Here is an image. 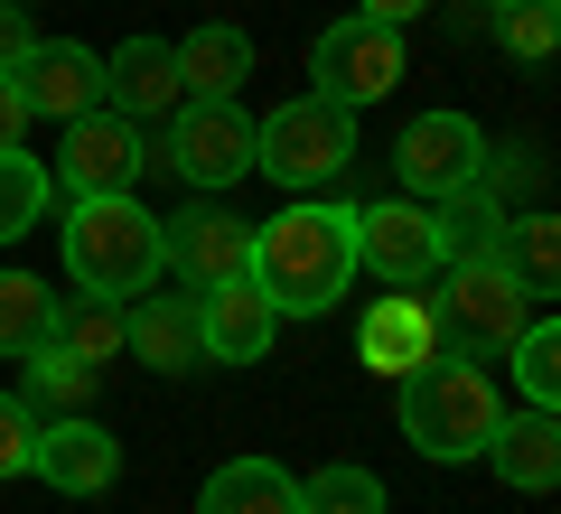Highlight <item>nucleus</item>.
<instances>
[{
    "mask_svg": "<svg viewBox=\"0 0 561 514\" xmlns=\"http://www.w3.org/2000/svg\"><path fill=\"white\" fill-rule=\"evenodd\" d=\"M272 318H328L356 281V206H280L253 225V262H243Z\"/></svg>",
    "mask_w": 561,
    "mask_h": 514,
    "instance_id": "nucleus-1",
    "label": "nucleus"
},
{
    "mask_svg": "<svg viewBox=\"0 0 561 514\" xmlns=\"http://www.w3.org/2000/svg\"><path fill=\"white\" fill-rule=\"evenodd\" d=\"M402 384V439H412L431 468H459V458H478L486 449V431H496V412H505V393H496V375H486L478 356H421L412 375H393Z\"/></svg>",
    "mask_w": 561,
    "mask_h": 514,
    "instance_id": "nucleus-2",
    "label": "nucleus"
},
{
    "mask_svg": "<svg viewBox=\"0 0 561 514\" xmlns=\"http://www.w3.org/2000/svg\"><path fill=\"white\" fill-rule=\"evenodd\" d=\"M66 281L94 299H140L160 281V216H140V197H76V216H66Z\"/></svg>",
    "mask_w": 561,
    "mask_h": 514,
    "instance_id": "nucleus-3",
    "label": "nucleus"
},
{
    "mask_svg": "<svg viewBox=\"0 0 561 514\" xmlns=\"http://www.w3.org/2000/svg\"><path fill=\"white\" fill-rule=\"evenodd\" d=\"M542 299L524 290L515 272H505L496 253H478V262H440V346L449 356H505L515 346V328L534 318Z\"/></svg>",
    "mask_w": 561,
    "mask_h": 514,
    "instance_id": "nucleus-4",
    "label": "nucleus"
},
{
    "mask_svg": "<svg viewBox=\"0 0 561 514\" xmlns=\"http://www.w3.org/2000/svg\"><path fill=\"white\" fill-rule=\"evenodd\" d=\"M356 159V113H337V103L300 94V103H280L272 122H253V169L272 187H328Z\"/></svg>",
    "mask_w": 561,
    "mask_h": 514,
    "instance_id": "nucleus-5",
    "label": "nucleus"
},
{
    "mask_svg": "<svg viewBox=\"0 0 561 514\" xmlns=\"http://www.w3.org/2000/svg\"><path fill=\"white\" fill-rule=\"evenodd\" d=\"M309 76H319V103L365 113V103H383V94L402 84V28H383V20H337V28H319Z\"/></svg>",
    "mask_w": 561,
    "mask_h": 514,
    "instance_id": "nucleus-6",
    "label": "nucleus"
},
{
    "mask_svg": "<svg viewBox=\"0 0 561 514\" xmlns=\"http://www.w3.org/2000/svg\"><path fill=\"white\" fill-rule=\"evenodd\" d=\"M160 159L197 187V197H216V187H234L243 169H253V113H243L234 94H225V103H179Z\"/></svg>",
    "mask_w": 561,
    "mask_h": 514,
    "instance_id": "nucleus-7",
    "label": "nucleus"
},
{
    "mask_svg": "<svg viewBox=\"0 0 561 514\" xmlns=\"http://www.w3.org/2000/svg\"><path fill=\"white\" fill-rule=\"evenodd\" d=\"M478 159H486V132L468 113H421L412 132H402L393 169H402V197L440 206V197H459V187H478Z\"/></svg>",
    "mask_w": 561,
    "mask_h": 514,
    "instance_id": "nucleus-8",
    "label": "nucleus"
},
{
    "mask_svg": "<svg viewBox=\"0 0 561 514\" xmlns=\"http://www.w3.org/2000/svg\"><path fill=\"white\" fill-rule=\"evenodd\" d=\"M140 122H122V113H76L66 122V140H57V179L76 187V197H131L140 187Z\"/></svg>",
    "mask_w": 561,
    "mask_h": 514,
    "instance_id": "nucleus-9",
    "label": "nucleus"
},
{
    "mask_svg": "<svg viewBox=\"0 0 561 514\" xmlns=\"http://www.w3.org/2000/svg\"><path fill=\"white\" fill-rule=\"evenodd\" d=\"M253 262V225L225 216V206H187V216H160V272H179L187 290H216V281H243Z\"/></svg>",
    "mask_w": 561,
    "mask_h": 514,
    "instance_id": "nucleus-10",
    "label": "nucleus"
},
{
    "mask_svg": "<svg viewBox=\"0 0 561 514\" xmlns=\"http://www.w3.org/2000/svg\"><path fill=\"white\" fill-rule=\"evenodd\" d=\"M356 262L393 290L440 272V235H431V206L421 197H383V206H356Z\"/></svg>",
    "mask_w": 561,
    "mask_h": 514,
    "instance_id": "nucleus-11",
    "label": "nucleus"
},
{
    "mask_svg": "<svg viewBox=\"0 0 561 514\" xmlns=\"http://www.w3.org/2000/svg\"><path fill=\"white\" fill-rule=\"evenodd\" d=\"M10 84H20L28 122H38V113H47V122H76V113H94V103H103V57H94L84 38H38Z\"/></svg>",
    "mask_w": 561,
    "mask_h": 514,
    "instance_id": "nucleus-12",
    "label": "nucleus"
},
{
    "mask_svg": "<svg viewBox=\"0 0 561 514\" xmlns=\"http://www.w3.org/2000/svg\"><path fill=\"white\" fill-rule=\"evenodd\" d=\"M28 477H47L57 495H103L122 477V439L103 431L94 412L76 421H38V449H28Z\"/></svg>",
    "mask_w": 561,
    "mask_h": 514,
    "instance_id": "nucleus-13",
    "label": "nucleus"
},
{
    "mask_svg": "<svg viewBox=\"0 0 561 514\" xmlns=\"http://www.w3.org/2000/svg\"><path fill=\"white\" fill-rule=\"evenodd\" d=\"M179 103H187V84H179V47H169V38H122L113 57H103V113L169 122Z\"/></svg>",
    "mask_w": 561,
    "mask_h": 514,
    "instance_id": "nucleus-14",
    "label": "nucleus"
},
{
    "mask_svg": "<svg viewBox=\"0 0 561 514\" xmlns=\"http://www.w3.org/2000/svg\"><path fill=\"white\" fill-rule=\"evenodd\" d=\"M122 346H131L150 375H197L206 365V328H197V299H122Z\"/></svg>",
    "mask_w": 561,
    "mask_h": 514,
    "instance_id": "nucleus-15",
    "label": "nucleus"
},
{
    "mask_svg": "<svg viewBox=\"0 0 561 514\" xmlns=\"http://www.w3.org/2000/svg\"><path fill=\"white\" fill-rule=\"evenodd\" d=\"M478 458H486L515 495H552V487H561V421L534 412V402H524V412H496V431H486Z\"/></svg>",
    "mask_w": 561,
    "mask_h": 514,
    "instance_id": "nucleus-16",
    "label": "nucleus"
},
{
    "mask_svg": "<svg viewBox=\"0 0 561 514\" xmlns=\"http://www.w3.org/2000/svg\"><path fill=\"white\" fill-rule=\"evenodd\" d=\"M197 328H206V356L216 365H253L280 318H272V299L253 281H216V290H197Z\"/></svg>",
    "mask_w": 561,
    "mask_h": 514,
    "instance_id": "nucleus-17",
    "label": "nucleus"
},
{
    "mask_svg": "<svg viewBox=\"0 0 561 514\" xmlns=\"http://www.w3.org/2000/svg\"><path fill=\"white\" fill-rule=\"evenodd\" d=\"M356 356L375 365V375H412L421 356H440V318H431V299H383V309L356 328Z\"/></svg>",
    "mask_w": 561,
    "mask_h": 514,
    "instance_id": "nucleus-18",
    "label": "nucleus"
},
{
    "mask_svg": "<svg viewBox=\"0 0 561 514\" xmlns=\"http://www.w3.org/2000/svg\"><path fill=\"white\" fill-rule=\"evenodd\" d=\"M243 76H253V38H243L234 20H206V28H187V38H179V84H187V103H225Z\"/></svg>",
    "mask_w": 561,
    "mask_h": 514,
    "instance_id": "nucleus-19",
    "label": "nucleus"
},
{
    "mask_svg": "<svg viewBox=\"0 0 561 514\" xmlns=\"http://www.w3.org/2000/svg\"><path fill=\"white\" fill-rule=\"evenodd\" d=\"M197 514H300V477L280 468V458H225L206 477Z\"/></svg>",
    "mask_w": 561,
    "mask_h": 514,
    "instance_id": "nucleus-20",
    "label": "nucleus"
},
{
    "mask_svg": "<svg viewBox=\"0 0 561 514\" xmlns=\"http://www.w3.org/2000/svg\"><path fill=\"white\" fill-rule=\"evenodd\" d=\"M20 365H28V384H20L28 421H76V412H94L103 375H94V365H76V356H66V346H47V336H38V346H28Z\"/></svg>",
    "mask_w": 561,
    "mask_h": 514,
    "instance_id": "nucleus-21",
    "label": "nucleus"
},
{
    "mask_svg": "<svg viewBox=\"0 0 561 514\" xmlns=\"http://www.w3.org/2000/svg\"><path fill=\"white\" fill-rule=\"evenodd\" d=\"M47 346H66L76 365H113L122 356V299H94V290L47 299Z\"/></svg>",
    "mask_w": 561,
    "mask_h": 514,
    "instance_id": "nucleus-22",
    "label": "nucleus"
},
{
    "mask_svg": "<svg viewBox=\"0 0 561 514\" xmlns=\"http://www.w3.org/2000/svg\"><path fill=\"white\" fill-rule=\"evenodd\" d=\"M496 262H505V272H515L534 299H552V290H561V225L542 216V206L505 216V225H496Z\"/></svg>",
    "mask_w": 561,
    "mask_h": 514,
    "instance_id": "nucleus-23",
    "label": "nucleus"
},
{
    "mask_svg": "<svg viewBox=\"0 0 561 514\" xmlns=\"http://www.w3.org/2000/svg\"><path fill=\"white\" fill-rule=\"evenodd\" d=\"M496 225H505V197H486V187H459V197L431 206L440 262H478V253H496Z\"/></svg>",
    "mask_w": 561,
    "mask_h": 514,
    "instance_id": "nucleus-24",
    "label": "nucleus"
},
{
    "mask_svg": "<svg viewBox=\"0 0 561 514\" xmlns=\"http://www.w3.org/2000/svg\"><path fill=\"white\" fill-rule=\"evenodd\" d=\"M47 197H57L47 159H28V150H0V243L38 235V225H47Z\"/></svg>",
    "mask_w": 561,
    "mask_h": 514,
    "instance_id": "nucleus-25",
    "label": "nucleus"
},
{
    "mask_svg": "<svg viewBox=\"0 0 561 514\" xmlns=\"http://www.w3.org/2000/svg\"><path fill=\"white\" fill-rule=\"evenodd\" d=\"M505 356H515V393L534 402V412H552V402H561V328H552V309L524 318Z\"/></svg>",
    "mask_w": 561,
    "mask_h": 514,
    "instance_id": "nucleus-26",
    "label": "nucleus"
},
{
    "mask_svg": "<svg viewBox=\"0 0 561 514\" xmlns=\"http://www.w3.org/2000/svg\"><path fill=\"white\" fill-rule=\"evenodd\" d=\"M300 514H383V477L356 468V458H337V468L300 477Z\"/></svg>",
    "mask_w": 561,
    "mask_h": 514,
    "instance_id": "nucleus-27",
    "label": "nucleus"
},
{
    "mask_svg": "<svg viewBox=\"0 0 561 514\" xmlns=\"http://www.w3.org/2000/svg\"><path fill=\"white\" fill-rule=\"evenodd\" d=\"M38 336H47V281L0 272V356H28Z\"/></svg>",
    "mask_w": 561,
    "mask_h": 514,
    "instance_id": "nucleus-28",
    "label": "nucleus"
},
{
    "mask_svg": "<svg viewBox=\"0 0 561 514\" xmlns=\"http://www.w3.org/2000/svg\"><path fill=\"white\" fill-rule=\"evenodd\" d=\"M496 38H505V57L542 66L561 38V0H496Z\"/></svg>",
    "mask_w": 561,
    "mask_h": 514,
    "instance_id": "nucleus-29",
    "label": "nucleus"
},
{
    "mask_svg": "<svg viewBox=\"0 0 561 514\" xmlns=\"http://www.w3.org/2000/svg\"><path fill=\"white\" fill-rule=\"evenodd\" d=\"M28 449H38V421L20 393H0V477H28Z\"/></svg>",
    "mask_w": 561,
    "mask_h": 514,
    "instance_id": "nucleus-30",
    "label": "nucleus"
},
{
    "mask_svg": "<svg viewBox=\"0 0 561 514\" xmlns=\"http://www.w3.org/2000/svg\"><path fill=\"white\" fill-rule=\"evenodd\" d=\"M28 47H38V28H28V0H0V76H20Z\"/></svg>",
    "mask_w": 561,
    "mask_h": 514,
    "instance_id": "nucleus-31",
    "label": "nucleus"
},
{
    "mask_svg": "<svg viewBox=\"0 0 561 514\" xmlns=\"http://www.w3.org/2000/svg\"><path fill=\"white\" fill-rule=\"evenodd\" d=\"M20 132H28V103H20V84L0 76V150H20Z\"/></svg>",
    "mask_w": 561,
    "mask_h": 514,
    "instance_id": "nucleus-32",
    "label": "nucleus"
},
{
    "mask_svg": "<svg viewBox=\"0 0 561 514\" xmlns=\"http://www.w3.org/2000/svg\"><path fill=\"white\" fill-rule=\"evenodd\" d=\"M431 0H356V20H383V28H402V20H421Z\"/></svg>",
    "mask_w": 561,
    "mask_h": 514,
    "instance_id": "nucleus-33",
    "label": "nucleus"
},
{
    "mask_svg": "<svg viewBox=\"0 0 561 514\" xmlns=\"http://www.w3.org/2000/svg\"><path fill=\"white\" fill-rule=\"evenodd\" d=\"M486 10H496V0H486Z\"/></svg>",
    "mask_w": 561,
    "mask_h": 514,
    "instance_id": "nucleus-34",
    "label": "nucleus"
}]
</instances>
